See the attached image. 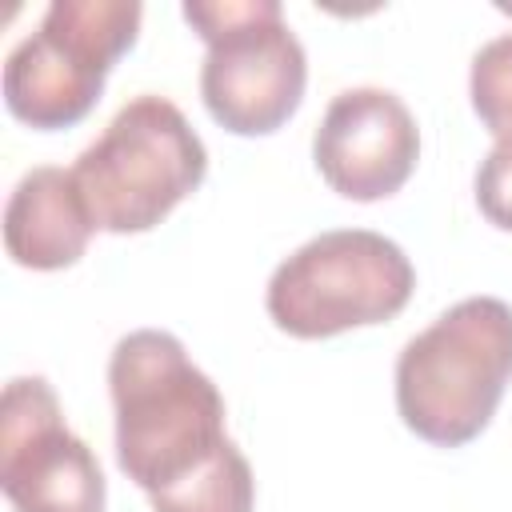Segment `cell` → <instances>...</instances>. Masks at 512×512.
<instances>
[{
	"label": "cell",
	"instance_id": "cell-1",
	"mask_svg": "<svg viewBox=\"0 0 512 512\" xmlns=\"http://www.w3.org/2000/svg\"><path fill=\"white\" fill-rule=\"evenodd\" d=\"M108 392L116 408V464L152 504L236 452L224 432L220 388L164 328H136L116 340Z\"/></svg>",
	"mask_w": 512,
	"mask_h": 512
},
{
	"label": "cell",
	"instance_id": "cell-2",
	"mask_svg": "<svg viewBox=\"0 0 512 512\" xmlns=\"http://www.w3.org/2000/svg\"><path fill=\"white\" fill-rule=\"evenodd\" d=\"M512 380V304L468 296L416 332L396 356V412L436 448L476 440Z\"/></svg>",
	"mask_w": 512,
	"mask_h": 512
},
{
	"label": "cell",
	"instance_id": "cell-3",
	"mask_svg": "<svg viewBox=\"0 0 512 512\" xmlns=\"http://www.w3.org/2000/svg\"><path fill=\"white\" fill-rule=\"evenodd\" d=\"M204 172V140L164 96L128 100L72 164L96 228L116 236L156 228L200 188Z\"/></svg>",
	"mask_w": 512,
	"mask_h": 512
},
{
	"label": "cell",
	"instance_id": "cell-4",
	"mask_svg": "<svg viewBox=\"0 0 512 512\" xmlns=\"http://www.w3.org/2000/svg\"><path fill=\"white\" fill-rule=\"evenodd\" d=\"M184 20L208 44L200 96L232 136H268L292 120L308 84V56L284 24L280 0H188Z\"/></svg>",
	"mask_w": 512,
	"mask_h": 512
},
{
	"label": "cell",
	"instance_id": "cell-5",
	"mask_svg": "<svg viewBox=\"0 0 512 512\" xmlns=\"http://www.w3.org/2000/svg\"><path fill=\"white\" fill-rule=\"evenodd\" d=\"M416 288L404 248L368 228H336L300 244L276 264L264 308L296 340H324L348 328L392 320Z\"/></svg>",
	"mask_w": 512,
	"mask_h": 512
},
{
	"label": "cell",
	"instance_id": "cell-6",
	"mask_svg": "<svg viewBox=\"0 0 512 512\" xmlns=\"http://www.w3.org/2000/svg\"><path fill=\"white\" fill-rule=\"evenodd\" d=\"M140 16L136 0H52L36 32L4 60L8 112L36 132L80 124L112 64L136 44Z\"/></svg>",
	"mask_w": 512,
	"mask_h": 512
},
{
	"label": "cell",
	"instance_id": "cell-7",
	"mask_svg": "<svg viewBox=\"0 0 512 512\" xmlns=\"http://www.w3.org/2000/svg\"><path fill=\"white\" fill-rule=\"evenodd\" d=\"M0 488L16 512H104L96 452L64 424L44 376H16L0 400Z\"/></svg>",
	"mask_w": 512,
	"mask_h": 512
},
{
	"label": "cell",
	"instance_id": "cell-8",
	"mask_svg": "<svg viewBox=\"0 0 512 512\" xmlns=\"http://www.w3.org/2000/svg\"><path fill=\"white\" fill-rule=\"evenodd\" d=\"M316 172L344 200H384L408 184L420 160V128L388 88H348L332 96L312 136Z\"/></svg>",
	"mask_w": 512,
	"mask_h": 512
},
{
	"label": "cell",
	"instance_id": "cell-9",
	"mask_svg": "<svg viewBox=\"0 0 512 512\" xmlns=\"http://www.w3.org/2000/svg\"><path fill=\"white\" fill-rule=\"evenodd\" d=\"M92 232L96 220L72 168L40 164L24 172L4 204V248L20 268L32 272L72 268L84 256Z\"/></svg>",
	"mask_w": 512,
	"mask_h": 512
},
{
	"label": "cell",
	"instance_id": "cell-10",
	"mask_svg": "<svg viewBox=\"0 0 512 512\" xmlns=\"http://www.w3.org/2000/svg\"><path fill=\"white\" fill-rule=\"evenodd\" d=\"M252 504H256V480L244 452L236 448L224 464L196 476L188 488L156 500L152 512H252Z\"/></svg>",
	"mask_w": 512,
	"mask_h": 512
},
{
	"label": "cell",
	"instance_id": "cell-11",
	"mask_svg": "<svg viewBox=\"0 0 512 512\" xmlns=\"http://www.w3.org/2000/svg\"><path fill=\"white\" fill-rule=\"evenodd\" d=\"M472 112L496 140H512V32L488 40L468 72Z\"/></svg>",
	"mask_w": 512,
	"mask_h": 512
},
{
	"label": "cell",
	"instance_id": "cell-12",
	"mask_svg": "<svg viewBox=\"0 0 512 512\" xmlns=\"http://www.w3.org/2000/svg\"><path fill=\"white\" fill-rule=\"evenodd\" d=\"M476 204L488 224L512 232V140H496L476 168Z\"/></svg>",
	"mask_w": 512,
	"mask_h": 512
}]
</instances>
